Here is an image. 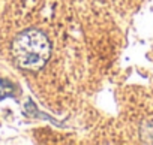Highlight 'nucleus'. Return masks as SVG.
Instances as JSON below:
<instances>
[{"instance_id":"2","label":"nucleus","mask_w":153,"mask_h":145,"mask_svg":"<svg viewBox=\"0 0 153 145\" xmlns=\"http://www.w3.org/2000/svg\"><path fill=\"white\" fill-rule=\"evenodd\" d=\"M15 94V87L8 79H0V100L6 97H12Z\"/></svg>"},{"instance_id":"1","label":"nucleus","mask_w":153,"mask_h":145,"mask_svg":"<svg viewBox=\"0 0 153 145\" xmlns=\"http://www.w3.org/2000/svg\"><path fill=\"white\" fill-rule=\"evenodd\" d=\"M15 64L26 70H39L45 66L51 54V43L44 32L27 29L15 36L11 45Z\"/></svg>"}]
</instances>
